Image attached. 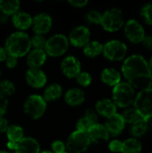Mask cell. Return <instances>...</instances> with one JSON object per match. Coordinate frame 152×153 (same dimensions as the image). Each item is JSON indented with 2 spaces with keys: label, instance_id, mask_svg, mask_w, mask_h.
I'll use <instances>...</instances> for the list:
<instances>
[{
  "label": "cell",
  "instance_id": "obj_1",
  "mask_svg": "<svg viewBox=\"0 0 152 153\" xmlns=\"http://www.w3.org/2000/svg\"><path fill=\"white\" fill-rule=\"evenodd\" d=\"M122 72L131 86L142 91L151 88L152 74L143 56L133 55L127 57L122 66Z\"/></svg>",
  "mask_w": 152,
  "mask_h": 153
},
{
  "label": "cell",
  "instance_id": "obj_2",
  "mask_svg": "<svg viewBox=\"0 0 152 153\" xmlns=\"http://www.w3.org/2000/svg\"><path fill=\"white\" fill-rule=\"evenodd\" d=\"M31 48L30 36L23 31L12 33L5 40L4 49L7 55L16 58L29 54Z\"/></svg>",
  "mask_w": 152,
  "mask_h": 153
},
{
  "label": "cell",
  "instance_id": "obj_3",
  "mask_svg": "<svg viewBox=\"0 0 152 153\" xmlns=\"http://www.w3.org/2000/svg\"><path fill=\"white\" fill-rule=\"evenodd\" d=\"M134 89L128 82H119L114 87L113 100L116 106L129 107L134 101Z\"/></svg>",
  "mask_w": 152,
  "mask_h": 153
},
{
  "label": "cell",
  "instance_id": "obj_4",
  "mask_svg": "<svg viewBox=\"0 0 152 153\" xmlns=\"http://www.w3.org/2000/svg\"><path fill=\"white\" fill-rule=\"evenodd\" d=\"M47 108V101L39 95H30L27 98L23 104L25 114L31 119L36 120L40 118Z\"/></svg>",
  "mask_w": 152,
  "mask_h": 153
},
{
  "label": "cell",
  "instance_id": "obj_5",
  "mask_svg": "<svg viewBox=\"0 0 152 153\" xmlns=\"http://www.w3.org/2000/svg\"><path fill=\"white\" fill-rule=\"evenodd\" d=\"M91 142L87 132L76 130L67 139L65 147L70 153H82L90 147Z\"/></svg>",
  "mask_w": 152,
  "mask_h": 153
},
{
  "label": "cell",
  "instance_id": "obj_6",
  "mask_svg": "<svg viewBox=\"0 0 152 153\" xmlns=\"http://www.w3.org/2000/svg\"><path fill=\"white\" fill-rule=\"evenodd\" d=\"M134 109L145 120L152 117V88L142 90L134 99Z\"/></svg>",
  "mask_w": 152,
  "mask_h": 153
},
{
  "label": "cell",
  "instance_id": "obj_7",
  "mask_svg": "<svg viewBox=\"0 0 152 153\" xmlns=\"http://www.w3.org/2000/svg\"><path fill=\"white\" fill-rule=\"evenodd\" d=\"M124 22L125 20L122 11L118 8H112L102 14L100 24L105 30L114 32L122 28Z\"/></svg>",
  "mask_w": 152,
  "mask_h": 153
},
{
  "label": "cell",
  "instance_id": "obj_8",
  "mask_svg": "<svg viewBox=\"0 0 152 153\" xmlns=\"http://www.w3.org/2000/svg\"><path fill=\"white\" fill-rule=\"evenodd\" d=\"M69 47L68 39L64 34H55L47 39L45 52L51 56H60L64 55Z\"/></svg>",
  "mask_w": 152,
  "mask_h": 153
},
{
  "label": "cell",
  "instance_id": "obj_9",
  "mask_svg": "<svg viewBox=\"0 0 152 153\" xmlns=\"http://www.w3.org/2000/svg\"><path fill=\"white\" fill-rule=\"evenodd\" d=\"M102 53L108 60L119 61L125 56L127 53V47L123 42L114 39L107 42L103 46Z\"/></svg>",
  "mask_w": 152,
  "mask_h": 153
},
{
  "label": "cell",
  "instance_id": "obj_10",
  "mask_svg": "<svg viewBox=\"0 0 152 153\" xmlns=\"http://www.w3.org/2000/svg\"><path fill=\"white\" fill-rule=\"evenodd\" d=\"M90 30L86 26L80 25L73 28L71 30L69 34L68 41L76 48H82L90 42Z\"/></svg>",
  "mask_w": 152,
  "mask_h": 153
},
{
  "label": "cell",
  "instance_id": "obj_11",
  "mask_svg": "<svg viewBox=\"0 0 152 153\" xmlns=\"http://www.w3.org/2000/svg\"><path fill=\"white\" fill-rule=\"evenodd\" d=\"M125 32L128 39L133 43L142 42L145 37L143 27L136 20H129L125 26Z\"/></svg>",
  "mask_w": 152,
  "mask_h": 153
},
{
  "label": "cell",
  "instance_id": "obj_12",
  "mask_svg": "<svg viewBox=\"0 0 152 153\" xmlns=\"http://www.w3.org/2000/svg\"><path fill=\"white\" fill-rule=\"evenodd\" d=\"M61 71L67 78H76L81 73V63L75 56H69L62 61Z\"/></svg>",
  "mask_w": 152,
  "mask_h": 153
},
{
  "label": "cell",
  "instance_id": "obj_13",
  "mask_svg": "<svg viewBox=\"0 0 152 153\" xmlns=\"http://www.w3.org/2000/svg\"><path fill=\"white\" fill-rule=\"evenodd\" d=\"M31 26L36 34L44 35L51 30L52 19L47 13H39L32 18Z\"/></svg>",
  "mask_w": 152,
  "mask_h": 153
},
{
  "label": "cell",
  "instance_id": "obj_14",
  "mask_svg": "<svg viewBox=\"0 0 152 153\" xmlns=\"http://www.w3.org/2000/svg\"><path fill=\"white\" fill-rule=\"evenodd\" d=\"M25 79L27 83L35 89L42 88L47 83V76L40 69L30 68L25 74Z\"/></svg>",
  "mask_w": 152,
  "mask_h": 153
},
{
  "label": "cell",
  "instance_id": "obj_15",
  "mask_svg": "<svg viewBox=\"0 0 152 153\" xmlns=\"http://www.w3.org/2000/svg\"><path fill=\"white\" fill-rule=\"evenodd\" d=\"M15 153H39L40 146L39 143L31 137H23L17 145Z\"/></svg>",
  "mask_w": 152,
  "mask_h": 153
},
{
  "label": "cell",
  "instance_id": "obj_16",
  "mask_svg": "<svg viewBox=\"0 0 152 153\" xmlns=\"http://www.w3.org/2000/svg\"><path fill=\"white\" fill-rule=\"evenodd\" d=\"M125 125V123L122 116L119 114H115L114 116L108 118V121L106 122L105 127L108 130L109 134L118 135L124 130Z\"/></svg>",
  "mask_w": 152,
  "mask_h": 153
},
{
  "label": "cell",
  "instance_id": "obj_17",
  "mask_svg": "<svg viewBox=\"0 0 152 153\" xmlns=\"http://www.w3.org/2000/svg\"><path fill=\"white\" fill-rule=\"evenodd\" d=\"M47 60V54L43 49H33L27 56V64L30 68L39 69Z\"/></svg>",
  "mask_w": 152,
  "mask_h": 153
},
{
  "label": "cell",
  "instance_id": "obj_18",
  "mask_svg": "<svg viewBox=\"0 0 152 153\" xmlns=\"http://www.w3.org/2000/svg\"><path fill=\"white\" fill-rule=\"evenodd\" d=\"M87 134L91 143H98L100 141H108L109 139V134L105 126L100 124H95L88 131Z\"/></svg>",
  "mask_w": 152,
  "mask_h": 153
},
{
  "label": "cell",
  "instance_id": "obj_19",
  "mask_svg": "<svg viewBox=\"0 0 152 153\" xmlns=\"http://www.w3.org/2000/svg\"><path fill=\"white\" fill-rule=\"evenodd\" d=\"M13 24L20 31L29 29L32 24V17L26 12H17L12 17Z\"/></svg>",
  "mask_w": 152,
  "mask_h": 153
},
{
  "label": "cell",
  "instance_id": "obj_20",
  "mask_svg": "<svg viewBox=\"0 0 152 153\" xmlns=\"http://www.w3.org/2000/svg\"><path fill=\"white\" fill-rule=\"evenodd\" d=\"M96 111L102 117L109 118L116 114V106L112 100L108 99H103L96 103Z\"/></svg>",
  "mask_w": 152,
  "mask_h": 153
},
{
  "label": "cell",
  "instance_id": "obj_21",
  "mask_svg": "<svg viewBox=\"0 0 152 153\" xmlns=\"http://www.w3.org/2000/svg\"><path fill=\"white\" fill-rule=\"evenodd\" d=\"M97 121H98L97 114L94 111L89 109L85 112L84 116L78 120L76 124V128L79 131L87 132L92 126L97 124Z\"/></svg>",
  "mask_w": 152,
  "mask_h": 153
},
{
  "label": "cell",
  "instance_id": "obj_22",
  "mask_svg": "<svg viewBox=\"0 0 152 153\" xmlns=\"http://www.w3.org/2000/svg\"><path fill=\"white\" fill-rule=\"evenodd\" d=\"M84 100H85L84 92L78 88H73L68 90L65 96V102L71 107H76L82 104Z\"/></svg>",
  "mask_w": 152,
  "mask_h": 153
},
{
  "label": "cell",
  "instance_id": "obj_23",
  "mask_svg": "<svg viewBox=\"0 0 152 153\" xmlns=\"http://www.w3.org/2000/svg\"><path fill=\"white\" fill-rule=\"evenodd\" d=\"M101 80L109 86H116L121 81V75L115 68H106L101 73Z\"/></svg>",
  "mask_w": 152,
  "mask_h": 153
},
{
  "label": "cell",
  "instance_id": "obj_24",
  "mask_svg": "<svg viewBox=\"0 0 152 153\" xmlns=\"http://www.w3.org/2000/svg\"><path fill=\"white\" fill-rule=\"evenodd\" d=\"M62 93V87L58 83H52L46 88L43 98L46 101H55L61 97Z\"/></svg>",
  "mask_w": 152,
  "mask_h": 153
},
{
  "label": "cell",
  "instance_id": "obj_25",
  "mask_svg": "<svg viewBox=\"0 0 152 153\" xmlns=\"http://www.w3.org/2000/svg\"><path fill=\"white\" fill-rule=\"evenodd\" d=\"M103 51V45L99 41H90L83 47V53L86 56L94 58L99 56Z\"/></svg>",
  "mask_w": 152,
  "mask_h": 153
},
{
  "label": "cell",
  "instance_id": "obj_26",
  "mask_svg": "<svg viewBox=\"0 0 152 153\" xmlns=\"http://www.w3.org/2000/svg\"><path fill=\"white\" fill-rule=\"evenodd\" d=\"M20 8V2L18 0H13V1H0V11L2 13H4L6 15H13L18 12Z\"/></svg>",
  "mask_w": 152,
  "mask_h": 153
},
{
  "label": "cell",
  "instance_id": "obj_27",
  "mask_svg": "<svg viewBox=\"0 0 152 153\" xmlns=\"http://www.w3.org/2000/svg\"><path fill=\"white\" fill-rule=\"evenodd\" d=\"M6 136L8 142L18 143L23 138V130L21 126L16 125L9 126L6 130Z\"/></svg>",
  "mask_w": 152,
  "mask_h": 153
},
{
  "label": "cell",
  "instance_id": "obj_28",
  "mask_svg": "<svg viewBox=\"0 0 152 153\" xmlns=\"http://www.w3.org/2000/svg\"><path fill=\"white\" fill-rule=\"evenodd\" d=\"M142 151L141 143L134 138H130L123 143L122 153H140Z\"/></svg>",
  "mask_w": 152,
  "mask_h": 153
},
{
  "label": "cell",
  "instance_id": "obj_29",
  "mask_svg": "<svg viewBox=\"0 0 152 153\" xmlns=\"http://www.w3.org/2000/svg\"><path fill=\"white\" fill-rule=\"evenodd\" d=\"M146 131H147V120L143 118H140L139 120H137L132 125L131 134L133 136L141 137L146 133Z\"/></svg>",
  "mask_w": 152,
  "mask_h": 153
},
{
  "label": "cell",
  "instance_id": "obj_30",
  "mask_svg": "<svg viewBox=\"0 0 152 153\" xmlns=\"http://www.w3.org/2000/svg\"><path fill=\"white\" fill-rule=\"evenodd\" d=\"M15 92L14 84L8 80H4L0 82V95L4 97H8Z\"/></svg>",
  "mask_w": 152,
  "mask_h": 153
},
{
  "label": "cell",
  "instance_id": "obj_31",
  "mask_svg": "<svg viewBox=\"0 0 152 153\" xmlns=\"http://www.w3.org/2000/svg\"><path fill=\"white\" fill-rule=\"evenodd\" d=\"M125 123H128V124H133L134 122H136L137 120H139L140 118H142L140 117V115L138 114V112L134 109V108H128L125 111H124V113L121 115Z\"/></svg>",
  "mask_w": 152,
  "mask_h": 153
},
{
  "label": "cell",
  "instance_id": "obj_32",
  "mask_svg": "<svg viewBox=\"0 0 152 153\" xmlns=\"http://www.w3.org/2000/svg\"><path fill=\"white\" fill-rule=\"evenodd\" d=\"M102 19V14L97 10H90L85 14V20L89 23L100 24Z\"/></svg>",
  "mask_w": 152,
  "mask_h": 153
},
{
  "label": "cell",
  "instance_id": "obj_33",
  "mask_svg": "<svg viewBox=\"0 0 152 153\" xmlns=\"http://www.w3.org/2000/svg\"><path fill=\"white\" fill-rule=\"evenodd\" d=\"M30 42H31V47H33L34 49H43L44 50L46 42H47V39L43 35L35 34L30 39Z\"/></svg>",
  "mask_w": 152,
  "mask_h": 153
},
{
  "label": "cell",
  "instance_id": "obj_34",
  "mask_svg": "<svg viewBox=\"0 0 152 153\" xmlns=\"http://www.w3.org/2000/svg\"><path fill=\"white\" fill-rule=\"evenodd\" d=\"M77 83L82 87H88L91 83V76L87 72H81L76 77Z\"/></svg>",
  "mask_w": 152,
  "mask_h": 153
},
{
  "label": "cell",
  "instance_id": "obj_35",
  "mask_svg": "<svg viewBox=\"0 0 152 153\" xmlns=\"http://www.w3.org/2000/svg\"><path fill=\"white\" fill-rule=\"evenodd\" d=\"M141 14L146 23L152 25V3L147 4L142 7L141 11Z\"/></svg>",
  "mask_w": 152,
  "mask_h": 153
},
{
  "label": "cell",
  "instance_id": "obj_36",
  "mask_svg": "<svg viewBox=\"0 0 152 153\" xmlns=\"http://www.w3.org/2000/svg\"><path fill=\"white\" fill-rule=\"evenodd\" d=\"M53 153H64L65 152V145L62 141H55L51 145Z\"/></svg>",
  "mask_w": 152,
  "mask_h": 153
},
{
  "label": "cell",
  "instance_id": "obj_37",
  "mask_svg": "<svg viewBox=\"0 0 152 153\" xmlns=\"http://www.w3.org/2000/svg\"><path fill=\"white\" fill-rule=\"evenodd\" d=\"M108 148L112 152H122L123 143L120 142L119 140H114L109 143Z\"/></svg>",
  "mask_w": 152,
  "mask_h": 153
},
{
  "label": "cell",
  "instance_id": "obj_38",
  "mask_svg": "<svg viewBox=\"0 0 152 153\" xmlns=\"http://www.w3.org/2000/svg\"><path fill=\"white\" fill-rule=\"evenodd\" d=\"M7 108H8V100H7V98L0 95V117H3L6 113Z\"/></svg>",
  "mask_w": 152,
  "mask_h": 153
},
{
  "label": "cell",
  "instance_id": "obj_39",
  "mask_svg": "<svg viewBox=\"0 0 152 153\" xmlns=\"http://www.w3.org/2000/svg\"><path fill=\"white\" fill-rule=\"evenodd\" d=\"M18 64V60L16 57L14 56H9L7 55V57L5 59V65H6V67L10 68V69H13Z\"/></svg>",
  "mask_w": 152,
  "mask_h": 153
},
{
  "label": "cell",
  "instance_id": "obj_40",
  "mask_svg": "<svg viewBox=\"0 0 152 153\" xmlns=\"http://www.w3.org/2000/svg\"><path fill=\"white\" fill-rule=\"evenodd\" d=\"M142 42L146 48L152 50V36H145Z\"/></svg>",
  "mask_w": 152,
  "mask_h": 153
},
{
  "label": "cell",
  "instance_id": "obj_41",
  "mask_svg": "<svg viewBox=\"0 0 152 153\" xmlns=\"http://www.w3.org/2000/svg\"><path fill=\"white\" fill-rule=\"evenodd\" d=\"M8 126V121L4 117H0V133H5Z\"/></svg>",
  "mask_w": 152,
  "mask_h": 153
},
{
  "label": "cell",
  "instance_id": "obj_42",
  "mask_svg": "<svg viewBox=\"0 0 152 153\" xmlns=\"http://www.w3.org/2000/svg\"><path fill=\"white\" fill-rule=\"evenodd\" d=\"M69 4L74 7H83L88 4V1H82V0H76V1H69Z\"/></svg>",
  "mask_w": 152,
  "mask_h": 153
},
{
  "label": "cell",
  "instance_id": "obj_43",
  "mask_svg": "<svg viewBox=\"0 0 152 153\" xmlns=\"http://www.w3.org/2000/svg\"><path fill=\"white\" fill-rule=\"evenodd\" d=\"M6 57H7V53H6L4 48L0 47V62L5 61Z\"/></svg>",
  "mask_w": 152,
  "mask_h": 153
},
{
  "label": "cell",
  "instance_id": "obj_44",
  "mask_svg": "<svg viewBox=\"0 0 152 153\" xmlns=\"http://www.w3.org/2000/svg\"><path fill=\"white\" fill-rule=\"evenodd\" d=\"M17 145H18V143H12V142H7V143H6L7 148H8L9 150H11V151H15L16 148H17Z\"/></svg>",
  "mask_w": 152,
  "mask_h": 153
},
{
  "label": "cell",
  "instance_id": "obj_45",
  "mask_svg": "<svg viewBox=\"0 0 152 153\" xmlns=\"http://www.w3.org/2000/svg\"><path fill=\"white\" fill-rule=\"evenodd\" d=\"M7 20H8V15H6V14L1 13H0V22H1V23H4V22H7Z\"/></svg>",
  "mask_w": 152,
  "mask_h": 153
},
{
  "label": "cell",
  "instance_id": "obj_46",
  "mask_svg": "<svg viewBox=\"0 0 152 153\" xmlns=\"http://www.w3.org/2000/svg\"><path fill=\"white\" fill-rule=\"evenodd\" d=\"M148 65H149L150 70H151V74H152V57L151 58V60H150V63H149Z\"/></svg>",
  "mask_w": 152,
  "mask_h": 153
},
{
  "label": "cell",
  "instance_id": "obj_47",
  "mask_svg": "<svg viewBox=\"0 0 152 153\" xmlns=\"http://www.w3.org/2000/svg\"><path fill=\"white\" fill-rule=\"evenodd\" d=\"M39 153H53L52 152H50V151H43V152H40Z\"/></svg>",
  "mask_w": 152,
  "mask_h": 153
},
{
  "label": "cell",
  "instance_id": "obj_48",
  "mask_svg": "<svg viewBox=\"0 0 152 153\" xmlns=\"http://www.w3.org/2000/svg\"><path fill=\"white\" fill-rule=\"evenodd\" d=\"M0 153H8L7 152H4V151H0Z\"/></svg>",
  "mask_w": 152,
  "mask_h": 153
},
{
  "label": "cell",
  "instance_id": "obj_49",
  "mask_svg": "<svg viewBox=\"0 0 152 153\" xmlns=\"http://www.w3.org/2000/svg\"><path fill=\"white\" fill-rule=\"evenodd\" d=\"M64 153H70V152H64Z\"/></svg>",
  "mask_w": 152,
  "mask_h": 153
},
{
  "label": "cell",
  "instance_id": "obj_50",
  "mask_svg": "<svg viewBox=\"0 0 152 153\" xmlns=\"http://www.w3.org/2000/svg\"><path fill=\"white\" fill-rule=\"evenodd\" d=\"M0 75H1V70H0Z\"/></svg>",
  "mask_w": 152,
  "mask_h": 153
}]
</instances>
